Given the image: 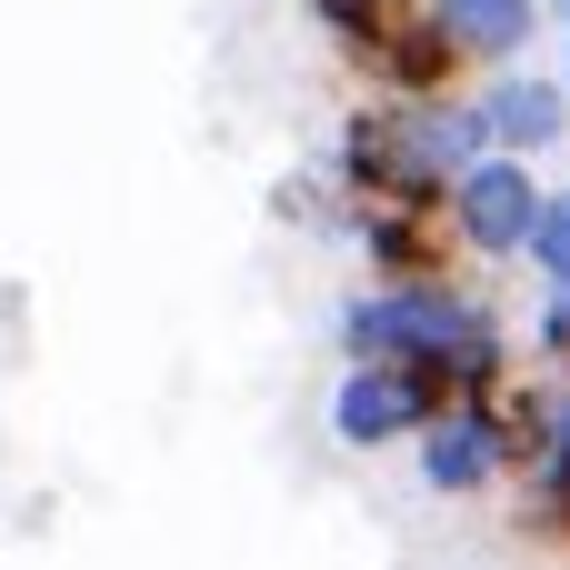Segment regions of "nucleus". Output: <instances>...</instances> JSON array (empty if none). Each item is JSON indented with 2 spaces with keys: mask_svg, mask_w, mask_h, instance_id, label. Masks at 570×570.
Wrapping results in <instances>:
<instances>
[{
  "mask_svg": "<svg viewBox=\"0 0 570 570\" xmlns=\"http://www.w3.org/2000/svg\"><path fill=\"white\" fill-rule=\"evenodd\" d=\"M491 150L481 130V100L471 90H441V100H391V90H361L331 130V180L351 200H401V210H441L451 180Z\"/></svg>",
  "mask_w": 570,
  "mask_h": 570,
  "instance_id": "f257e3e1",
  "label": "nucleus"
},
{
  "mask_svg": "<svg viewBox=\"0 0 570 570\" xmlns=\"http://www.w3.org/2000/svg\"><path fill=\"white\" fill-rule=\"evenodd\" d=\"M481 321H491V301H481L461 271H441V281H361V291H341V311H331V351H341V361L441 371Z\"/></svg>",
  "mask_w": 570,
  "mask_h": 570,
  "instance_id": "f03ea898",
  "label": "nucleus"
},
{
  "mask_svg": "<svg viewBox=\"0 0 570 570\" xmlns=\"http://www.w3.org/2000/svg\"><path fill=\"white\" fill-rule=\"evenodd\" d=\"M541 210H551V180H541V160H511V150H481V160L451 180V200H441L451 250H461V261H481V271L531 261Z\"/></svg>",
  "mask_w": 570,
  "mask_h": 570,
  "instance_id": "7ed1b4c3",
  "label": "nucleus"
},
{
  "mask_svg": "<svg viewBox=\"0 0 570 570\" xmlns=\"http://www.w3.org/2000/svg\"><path fill=\"white\" fill-rule=\"evenodd\" d=\"M411 471L431 501H481L511 491L521 451H511V401H441V421L411 441Z\"/></svg>",
  "mask_w": 570,
  "mask_h": 570,
  "instance_id": "20e7f679",
  "label": "nucleus"
},
{
  "mask_svg": "<svg viewBox=\"0 0 570 570\" xmlns=\"http://www.w3.org/2000/svg\"><path fill=\"white\" fill-rule=\"evenodd\" d=\"M441 421V381L401 361H341L331 381V441L341 451H411Z\"/></svg>",
  "mask_w": 570,
  "mask_h": 570,
  "instance_id": "39448f33",
  "label": "nucleus"
},
{
  "mask_svg": "<svg viewBox=\"0 0 570 570\" xmlns=\"http://www.w3.org/2000/svg\"><path fill=\"white\" fill-rule=\"evenodd\" d=\"M471 100H481L491 150H511V160H551V150L570 140V70L511 60V70H481V80H471Z\"/></svg>",
  "mask_w": 570,
  "mask_h": 570,
  "instance_id": "423d86ee",
  "label": "nucleus"
},
{
  "mask_svg": "<svg viewBox=\"0 0 570 570\" xmlns=\"http://www.w3.org/2000/svg\"><path fill=\"white\" fill-rule=\"evenodd\" d=\"M351 250L371 281H441L461 250H451V220L441 210H401V200H361L351 210Z\"/></svg>",
  "mask_w": 570,
  "mask_h": 570,
  "instance_id": "0eeeda50",
  "label": "nucleus"
},
{
  "mask_svg": "<svg viewBox=\"0 0 570 570\" xmlns=\"http://www.w3.org/2000/svg\"><path fill=\"white\" fill-rule=\"evenodd\" d=\"M431 20L451 30V50H461L471 80H481V70L531 60V40L551 30V0H431Z\"/></svg>",
  "mask_w": 570,
  "mask_h": 570,
  "instance_id": "6e6552de",
  "label": "nucleus"
},
{
  "mask_svg": "<svg viewBox=\"0 0 570 570\" xmlns=\"http://www.w3.org/2000/svg\"><path fill=\"white\" fill-rule=\"evenodd\" d=\"M371 90H391V100H441V90H471V60L451 50V30L421 10L411 30H391L381 50H371V70H361Z\"/></svg>",
  "mask_w": 570,
  "mask_h": 570,
  "instance_id": "1a4fd4ad",
  "label": "nucleus"
},
{
  "mask_svg": "<svg viewBox=\"0 0 570 570\" xmlns=\"http://www.w3.org/2000/svg\"><path fill=\"white\" fill-rule=\"evenodd\" d=\"M301 10H311V30H321L351 70H371V50H381L391 30H411L431 0H301Z\"/></svg>",
  "mask_w": 570,
  "mask_h": 570,
  "instance_id": "9d476101",
  "label": "nucleus"
},
{
  "mask_svg": "<svg viewBox=\"0 0 570 570\" xmlns=\"http://www.w3.org/2000/svg\"><path fill=\"white\" fill-rule=\"evenodd\" d=\"M541 291H570V180H551V210H541V230H531V261H521Z\"/></svg>",
  "mask_w": 570,
  "mask_h": 570,
  "instance_id": "9b49d317",
  "label": "nucleus"
},
{
  "mask_svg": "<svg viewBox=\"0 0 570 570\" xmlns=\"http://www.w3.org/2000/svg\"><path fill=\"white\" fill-rule=\"evenodd\" d=\"M521 351H531V371H561V381H570V291H541V301H531Z\"/></svg>",
  "mask_w": 570,
  "mask_h": 570,
  "instance_id": "f8f14e48",
  "label": "nucleus"
},
{
  "mask_svg": "<svg viewBox=\"0 0 570 570\" xmlns=\"http://www.w3.org/2000/svg\"><path fill=\"white\" fill-rule=\"evenodd\" d=\"M551 20H561V30H570V0H551Z\"/></svg>",
  "mask_w": 570,
  "mask_h": 570,
  "instance_id": "ddd939ff",
  "label": "nucleus"
}]
</instances>
